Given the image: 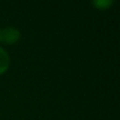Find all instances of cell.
<instances>
[{"label": "cell", "mask_w": 120, "mask_h": 120, "mask_svg": "<svg viewBox=\"0 0 120 120\" xmlns=\"http://www.w3.org/2000/svg\"><path fill=\"white\" fill-rule=\"evenodd\" d=\"M20 38V31L13 25L0 30V40L4 43H15Z\"/></svg>", "instance_id": "cell-1"}, {"label": "cell", "mask_w": 120, "mask_h": 120, "mask_svg": "<svg viewBox=\"0 0 120 120\" xmlns=\"http://www.w3.org/2000/svg\"><path fill=\"white\" fill-rule=\"evenodd\" d=\"M10 65V56L3 48L0 46V74L4 73Z\"/></svg>", "instance_id": "cell-2"}, {"label": "cell", "mask_w": 120, "mask_h": 120, "mask_svg": "<svg viewBox=\"0 0 120 120\" xmlns=\"http://www.w3.org/2000/svg\"><path fill=\"white\" fill-rule=\"evenodd\" d=\"M113 2H114L113 0H95V1H93L92 3L99 8H108L109 5L113 4Z\"/></svg>", "instance_id": "cell-3"}]
</instances>
